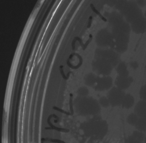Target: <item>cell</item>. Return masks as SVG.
Listing matches in <instances>:
<instances>
[{"label": "cell", "mask_w": 146, "mask_h": 143, "mask_svg": "<svg viewBox=\"0 0 146 143\" xmlns=\"http://www.w3.org/2000/svg\"><path fill=\"white\" fill-rule=\"evenodd\" d=\"M132 28L137 34H143L146 32V19L142 17L132 23Z\"/></svg>", "instance_id": "1"}, {"label": "cell", "mask_w": 146, "mask_h": 143, "mask_svg": "<svg viewBox=\"0 0 146 143\" xmlns=\"http://www.w3.org/2000/svg\"><path fill=\"white\" fill-rule=\"evenodd\" d=\"M135 112L139 117H146V101H139L135 107Z\"/></svg>", "instance_id": "2"}, {"label": "cell", "mask_w": 146, "mask_h": 143, "mask_svg": "<svg viewBox=\"0 0 146 143\" xmlns=\"http://www.w3.org/2000/svg\"><path fill=\"white\" fill-rule=\"evenodd\" d=\"M143 13L142 11L140 9V8H137L132 12H131L130 14H129V17H128V19L132 22H133L137 19H139L140 18L143 17Z\"/></svg>", "instance_id": "3"}, {"label": "cell", "mask_w": 146, "mask_h": 143, "mask_svg": "<svg viewBox=\"0 0 146 143\" xmlns=\"http://www.w3.org/2000/svg\"><path fill=\"white\" fill-rule=\"evenodd\" d=\"M135 126L138 130L143 132H146V117H139Z\"/></svg>", "instance_id": "4"}, {"label": "cell", "mask_w": 146, "mask_h": 143, "mask_svg": "<svg viewBox=\"0 0 146 143\" xmlns=\"http://www.w3.org/2000/svg\"><path fill=\"white\" fill-rule=\"evenodd\" d=\"M134 103L133 97L130 95H127L123 101V105L127 108H131Z\"/></svg>", "instance_id": "5"}, {"label": "cell", "mask_w": 146, "mask_h": 143, "mask_svg": "<svg viewBox=\"0 0 146 143\" xmlns=\"http://www.w3.org/2000/svg\"><path fill=\"white\" fill-rule=\"evenodd\" d=\"M139 117L136 113H131L127 118L128 122L131 125H136Z\"/></svg>", "instance_id": "6"}, {"label": "cell", "mask_w": 146, "mask_h": 143, "mask_svg": "<svg viewBox=\"0 0 146 143\" xmlns=\"http://www.w3.org/2000/svg\"><path fill=\"white\" fill-rule=\"evenodd\" d=\"M134 138H135L136 140H139L140 142H142L145 139V136L143 132L141 131H135L133 133L132 136Z\"/></svg>", "instance_id": "7"}, {"label": "cell", "mask_w": 146, "mask_h": 143, "mask_svg": "<svg viewBox=\"0 0 146 143\" xmlns=\"http://www.w3.org/2000/svg\"><path fill=\"white\" fill-rule=\"evenodd\" d=\"M139 95L141 100L146 101V84L141 87L139 91Z\"/></svg>", "instance_id": "8"}, {"label": "cell", "mask_w": 146, "mask_h": 143, "mask_svg": "<svg viewBox=\"0 0 146 143\" xmlns=\"http://www.w3.org/2000/svg\"><path fill=\"white\" fill-rule=\"evenodd\" d=\"M141 142L139 141V140H137L135 138H134L133 136H132L128 139L127 143H141Z\"/></svg>", "instance_id": "9"}, {"label": "cell", "mask_w": 146, "mask_h": 143, "mask_svg": "<svg viewBox=\"0 0 146 143\" xmlns=\"http://www.w3.org/2000/svg\"><path fill=\"white\" fill-rule=\"evenodd\" d=\"M137 4L139 7H144L146 6V0H137Z\"/></svg>", "instance_id": "10"}, {"label": "cell", "mask_w": 146, "mask_h": 143, "mask_svg": "<svg viewBox=\"0 0 146 143\" xmlns=\"http://www.w3.org/2000/svg\"><path fill=\"white\" fill-rule=\"evenodd\" d=\"M144 18L146 19V11H145V12L144 13Z\"/></svg>", "instance_id": "11"}]
</instances>
